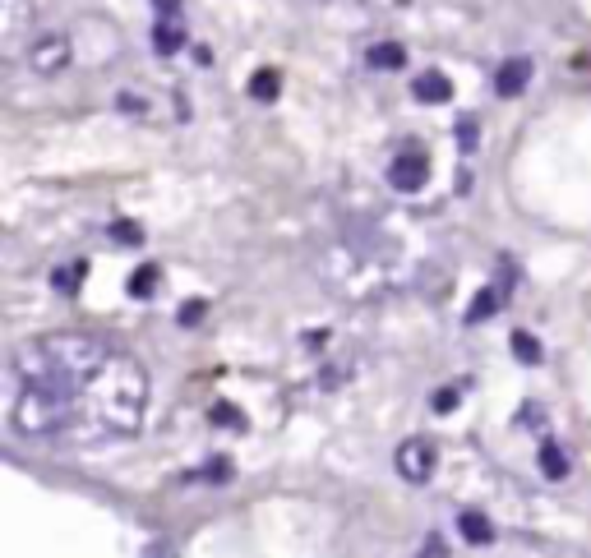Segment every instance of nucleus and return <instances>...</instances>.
I'll return each instance as SVG.
<instances>
[{
    "instance_id": "19",
    "label": "nucleus",
    "mask_w": 591,
    "mask_h": 558,
    "mask_svg": "<svg viewBox=\"0 0 591 558\" xmlns=\"http://www.w3.org/2000/svg\"><path fill=\"white\" fill-rule=\"evenodd\" d=\"M458 134H462V148H467V153H471V148H476V125H471V116L458 125Z\"/></svg>"
},
{
    "instance_id": "3",
    "label": "nucleus",
    "mask_w": 591,
    "mask_h": 558,
    "mask_svg": "<svg viewBox=\"0 0 591 558\" xmlns=\"http://www.w3.org/2000/svg\"><path fill=\"white\" fill-rule=\"evenodd\" d=\"M425 180H430L425 153L421 148H402V153L393 157V167H388V185L398 194H416V190H425Z\"/></svg>"
},
{
    "instance_id": "14",
    "label": "nucleus",
    "mask_w": 591,
    "mask_h": 558,
    "mask_svg": "<svg viewBox=\"0 0 591 558\" xmlns=\"http://www.w3.org/2000/svg\"><path fill=\"white\" fill-rule=\"evenodd\" d=\"M153 286H157V268H139V273L130 277V291H134V296H148Z\"/></svg>"
},
{
    "instance_id": "1",
    "label": "nucleus",
    "mask_w": 591,
    "mask_h": 558,
    "mask_svg": "<svg viewBox=\"0 0 591 558\" xmlns=\"http://www.w3.org/2000/svg\"><path fill=\"white\" fill-rule=\"evenodd\" d=\"M148 411L139 360L93 333L33 337L10 356L5 416L24 439H107L134 434Z\"/></svg>"
},
{
    "instance_id": "15",
    "label": "nucleus",
    "mask_w": 591,
    "mask_h": 558,
    "mask_svg": "<svg viewBox=\"0 0 591 558\" xmlns=\"http://www.w3.org/2000/svg\"><path fill=\"white\" fill-rule=\"evenodd\" d=\"M495 291H481V296H476V305H471V314H467V319L471 323H476V319H490V314H495Z\"/></svg>"
},
{
    "instance_id": "6",
    "label": "nucleus",
    "mask_w": 591,
    "mask_h": 558,
    "mask_svg": "<svg viewBox=\"0 0 591 558\" xmlns=\"http://www.w3.org/2000/svg\"><path fill=\"white\" fill-rule=\"evenodd\" d=\"M153 47L162 51V56H176V51L185 47V24H176L171 14H162L157 28H153Z\"/></svg>"
},
{
    "instance_id": "5",
    "label": "nucleus",
    "mask_w": 591,
    "mask_h": 558,
    "mask_svg": "<svg viewBox=\"0 0 591 558\" xmlns=\"http://www.w3.org/2000/svg\"><path fill=\"white\" fill-rule=\"evenodd\" d=\"M527 84H531V60H527V56L504 60V65H499V74H495L499 97H518Z\"/></svg>"
},
{
    "instance_id": "8",
    "label": "nucleus",
    "mask_w": 591,
    "mask_h": 558,
    "mask_svg": "<svg viewBox=\"0 0 591 558\" xmlns=\"http://www.w3.org/2000/svg\"><path fill=\"white\" fill-rule=\"evenodd\" d=\"M448 93H453V88H448V79L439 70H425L421 79H416V97H421V102H448Z\"/></svg>"
},
{
    "instance_id": "4",
    "label": "nucleus",
    "mask_w": 591,
    "mask_h": 558,
    "mask_svg": "<svg viewBox=\"0 0 591 558\" xmlns=\"http://www.w3.org/2000/svg\"><path fill=\"white\" fill-rule=\"evenodd\" d=\"M398 475L407 485H425V480L435 475V448L425 439H407L398 448Z\"/></svg>"
},
{
    "instance_id": "12",
    "label": "nucleus",
    "mask_w": 591,
    "mask_h": 558,
    "mask_svg": "<svg viewBox=\"0 0 591 558\" xmlns=\"http://www.w3.org/2000/svg\"><path fill=\"white\" fill-rule=\"evenodd\" d=\"M513 356H518L522 365H536V360H541V346H536V337H531V333L513 337Z\"/></svg>"
},
{
    "instance_id": "2",
    "label": "nucleus",
    "mask_w": 591,
    "mask_h": 558,
    "mask_svg": "<svg viewBox=\"0 0 591 558\" xmlns=\"http://www.w3.org/2000/svg\"><path fill=\"white\" fill-rule=\"evenodd\" d=\"M74 56V42L65 33H42L33 37V47H28V65H33L37 74H61L65 65H70Z\"/></svg>"
},
{
    "instance_id": "16",
    "label": "nucleus",
    "mask_w": 591,
    "mask_h": 558,
    "mask_svg": "<svg viewBox=\"0 0 591 558\" xmlns=\"http://www.w3.org/2000/svg\"><path fill=\"white\" fill-rule=\"evenodd\" d=\"M79 277H84V273H79V263H65L61 273H56V286H61V291H70V286H79Z\"/></svg>"
},
{
    "instance_id": "7",
    "label": "nucleus",
    "mask_w": 591,
    "mask_h": 558,
    "mask_svg": "<svg viewBox=\"0 0 591 558\" xmlns=\"http://www.w3.org/2000/svg\"><path fill=\"white\" fill-rule=\"evenodd\" d=\"M365 60H370V70H402V65H407V51H402L398 42H379V47L365 51Z\"/></svg>"
},
{
    "instance_id": "10",
    "label": "nucleus",
    "mask_w": 591,
    "mask_h": 558,
    "mask_svg": "<svg viewBox=\"0 0 591 558\" xmlns=\"http://www.w3.org/2000/svg\"><path fill=\"white\" fill-rule=\"evenodd\" d=\"M541 471L550 475V480H564V475H568V457H564L559 443H545V448H541Z\"/></svg>"
},
{
    "instance_id": "11",
    "label": "nucleus",
    "mask_w": 591,
    "mask_h": 558,
    "mask_svg": "<svg viewBox=\"0 0 591 558\" xmlns=\"http://www.w3.org/2000/svg\"><path fill=\"white\" fill-rule=\"evenodd\" d=\"M24 14H28L24 0H5V42H14V37H19V28H24Z\"/></svg>"
},
{
    "instance_id": "13",
    "label": "nucleus",
    "mask_w": 591,
    "mask_h": 558,
    "mask_svg": "<svg viewBox=\"0 0 591 558\" xmlns=\"http://www.w3.org/2000/svg\"><path fill=\"white\" fill-rule=\"evenodd\" d=\"M250 93L259 97V102H273L278 97V74L273 70H264V74H254V84H250Z\"/></svg>"
},
{
    "instance_id": "18",
    "label": "nucleus",
    "mask_w": 591,
    "mask_h": 558,
    "mask_svg": "<svg viewBox=\"0 0 591 558\" xmlns=\"http://www.w3.org/2000/svg\"><path fill=\"white\" fill-rule=\"evenodd\" d=\"M421 558H448L444 540H439V535H430V540H425V549H421Z\"/></svg>"
},
{
    "instance_id": "17",
    "label": "nucleus",
    "mask_w": 591,
    "mask_h": 558,
    "mask_svg": "<svg viewBox=\"0 0 591 558\" xmlns=\"http://www.w3.org/2000/svg\"><path fill=\"white\" fill-rule=\"evenodd\" d=\"M111 231H116V240H121V245H139V231H134L130 222H116Z\"/></svg>"
},
{
    "instance_id": "20",
    "label": "nucleus",
    "mask_w": 591,
    "mask_h": 558,
    "mask_svg": "<svg viewBox=\"0 0 591 558\" xmlns=\"http://www.w3.org/2000/svg\"><path fill=\"white\" fill-rule=\"evenodd\" d=\"M458 406V392L448 388V392H435V411H453Z\"/></svg>"
},
{
    "instance_id": "9",
    "label": "nucleus",
    "mask_w": 591,
    "mask_h": 558,
    "mask_svg": "<svg viewBox=\"0 0 591 558\" xmlns=\"http://www.w3.org/2000/svg\"><path fill=\"white\" fill-rule=\"evenodd\" d=\"M462 540H471V545H490L495 540V531H490V522L485 517H476V512H462Z\"/></svg>"
}]
</instances>
